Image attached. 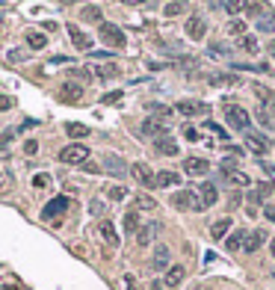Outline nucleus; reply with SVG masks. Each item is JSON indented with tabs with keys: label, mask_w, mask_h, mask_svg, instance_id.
<instances>
[{
	"label": "nucleus",
	"mask_w": 275,
	"mask_h": 290,
	"mask_svg": "<svg viewBox=\"0 0 275 290\" xmlns=\"http://www.w3.org/2000/svg\"><path fill=\"white\" fill-rule=\"evenodd\" d=\"M68 204H71L68 195H57V198H51V201L42 207V219H60L62 213L68 210Z\"/></svg>",
	"instance_id": "nucleus-5"
},
{
	"label": "nucleus",
	"mask_w": 275,
	"mask_h": 290,
	"mask_svg": "<svg viewBox=\"0 0 275 290\" xmlns=\"http://www.w3.org/2000/svg\"><path fill=\"white\" fill-rule=\"evenodd\" d=\"M257 119H260L263 125H269V116H266V110H263V107H257Z\"/></svg>",
	"instance_id": "nucleus-48"
},
{
	"label": "nucleus",
	"mask_w": 275,
	"mask_h": 290,
	"mask_svg": "<svg viewBox=\"0 0 275 290\" xmlns=\"http://www.w3.org/2000/svg\"><path fill=\"white\" fill-rule=\"evenodd\" d=\"M151 290H163V284H160V281H154V284H151Z\"/></svg>",
	"instance_id": "nucleus-53"
},
{
	"label": "nucleus",
	"mask_w": 275,
	"mask_h": 290,
	"mask_svg": "<svg viewBox=\"0 0 275 290\" xmlns=\"http://www.w3.org/2000/svg\"><path fill=\"white\" fill-rule=\"evenodd\" d=\"M80 18H83V21H89V24H98V27L104 24V15H101V9H98V6H83V9H80Z\"/></svg>",
	"instance_id": "nucleus-22"
},
{
	"label": "nucleus",
	"mask_w": 275,
	"mask_h": 290,
	"mask_svg": "<svg viewBox=\"0 0 275 290\" xmlns=\"http://www.w3.org/2000/svg\"><path fill=\"white\" fill-rule=\"evenodd\" d=\"M231 181L237 187H248V175H243V172H231Z\"/></svg>",
	"instance_id": "nucleus-39"
},
{
	"label": "nucleus",
	"mask_w": 275,
	"mask_h": 290,
	"mask_svg": "<svg viewBox=\"0 0 275 290\" xmlns=\"http://www.w3.org/2000/svg\"><path fill=\"white\" fill-rule=\"evenodd\" d=\"M65 133H68L71 139H86L92 130L86 128V125H80V122H68V125H65Z\"/></svg>",
	"instance_id": "nucleus-25"
},
{
	"label": "nucleus",
	"mask_w": 275,
	"mask_h": 290,
	"mask_svg": "<svg viewBox=\"0 0 275 290\" xmlns=\"http://www.w3.org/2000/svg\"><path fill=\"white\" fill-rule=\"evenodd\" d=\"M228 231H231V216H222V219H216L213 225H210V234H213V240H222Z\"/></svg>",
	"instance_id": "nucleus-23"
},
{
	"label": "nucleus",
	"mask_w": 275,
	"mask_h": 290,
	"mask_svg": "<svg viewBox=\"0 0 275 290\" xmlns=\"http://www.w3.org/2000/svg\"><path fill=\"white\" fill-rule=\"evenodd\" d=\"M240 48L248 51V54H254V51H257V39H254V36H243V39H240Z\"/></svg>",
	"instance_id": "nucleus-35"
},
{
	"label": "nucleus",
	"mask_w": 275,
	"mask_h": 290,
	"mask_svg": "<svg viewBox=\"0 0 275 290\" xmlns=\"http://www.w3.org/2000/svg\"><path fill=\"white\" fill-rule=\"evenodd\" d=\"M269 252H272V258H275V237H272V243H269Z\"/></svg>",
	"instance_id": "nucleus-54"
},
{
	"label": "nucleus",
	"mask_w": 275,
	"mask_h": 290,
	"mask_svg": "<svg viewBox=\"0 0 275 290\" xmlns=\"http://www.w3.org/2000/svg\"><path fill=\"white\" fill-rule=\"evenodd\" d=\"M27 45H30L33 51H42V48H48V36H42V33H27Z\"/></svg>",
	"instance_id": "nucleus-29"
},
{
	"label": "nucleus",
	"mask_w": 275,
	"mask_h": 290,
	"mask_svg": "<svg viewBox=\"0 0 275 290\" xmlns=\"http://www.w3.org/2000/svg\"><path fill=\"white\" fill-rule=\"evenodd\" d=\"M83 98V86L80 83H62L60 86V101H80Z\"/></svg>",
	"instance_id": "nucleus-18"
},
{
	"label": "nucleus",
	"mask_w": 275,
	"mask_h": 290,
	"mask_svg": "<svg viewBox=\"0 0 275 290\" xmlns=\"http://www.w3.org/2000/svg\"><path fill=\"white\" fill-rule=\"evenodd\" d=\"M12 107H15V101H12V98L0 95V113H6V110H12Z\"/></svg>",
	"instance_id": "nucleus-41"
},
{
	"label": "nucleus",
	"mask_w": 275,
	"mask_h": 290,
	"mask_svg": "<svg viewBox=\"0 0 275 290\" xmlns=\"http://www.w3.org/2000/svg\"><path fill=\"white\" fill-rule=\"evenodd\" d=\"M24 151H27V154H36V151H39V142H36V139H27V142H24Z\"/></svg>",
	"instance_id": "nucleus-46"
},
{
	"label": "nucleus",
	"mask_w": 275,
	"mask_h": 290,
	"mask_svg": "<svg viewBox=\"0 0 275 290\" xmlns=\"http://www.w3.org/2000/svg\"><path fill=\"white\" fill-rule=\"evenodd\" d=\"M166 122H160V119H145V122H142V128H139V133H142V136H151V139H160V136H169V133H166Z\"/></svg>",
	"instance_id": "nucleus-11"
},
{
	"label": "nucleus",
	"mask_w": 275,
	"mask_h": 290,
	"mask_svg": "<svg viewBox=\"0 0 275 290\" xmlns=\"http://www.w3.org/2000/svg\"><path fill=\"white\" fill-rule=\"evenodd\" d=\"M160 231V225L157 222H148V225H139V231H136V243L139 246H148L151 243V237Z\"/></svg>",
	"instance_id": "nucleus-20"
},
{
	"label": "nucleus",
	"mask_w": 275,
	"mask_h": 290,
	"mask_svg": "<svg viewBox=\"0 0 275 290\" xmlns=\"http://www.w3.org/2000/svg\"><path fill=\"white\" fill-rule=\"evenodd\" d=\"M154 151L163 157H178V142L172 136H160V139H154Z\"/></svg>",
	"instance_id": "nucleus-14"
},
{
	"label": "nucleus",
	"mask_w": 275,
	"mask_h": 290,
	"mask_svg": "<svg viewBox=\"0 0 275 290\" xmlns=\"http://www.w3.org/2000/svg\"><path fill=\"white\" fill-rule=\"evenodd\" d=\"M92 74H95V77H101V80H113V77H119V65H116V63L95 65V68H92Z\"/></svg>",
	"instance_id": "nucleus-21"
},
{
	"label": "nucleus",
	"mask_w": 275,
	"mask_h": 290,
	"mask_svg": "<svg viewBox=\"0 0 275 290\" xmlns=\"http://www.w3.org/2000/svg\"><path fill=\"white\" fill-rule=\"evenodd\" d=\"M89 148L83 145V142H71V145H65L60 151V163H65V166H83V163L89 160Z\"/></svg>",
	"instance_id": "nucleus-3"
},
{
	"label": "nucleus",
	"mask_w": 275,
	"mask_h": 290,
	"mask_svg": "<svg viewBox=\"0 0 275 290\" xmlns=\"http://www.w3.org/2000/svg\"><path fill=\"white\" fill-rule=\"evenodd\" d=\"M98 234L104 237V243H107L110 249H116V246H119V234H116V225H113L110 219H104V222L98 225Z\"/></svg>",
	"instance_id": "nucleus-16"
},
{
	"label": "nucleus",
	"mask_w": 275,
	"mask_h": 290,
	"mask_svg": "<svg viewBox=\"0 0 275 290\" xmlns=\"http://www.w3.org/2000/svg\"><path fill=\"white\" fill-rule=\"evenodd\" d=\"M130 175H133L142 187H157V175L151 172L148 163H133V166H130Z\"/></svg>",
	"instance_id": "nucleus-7"
},
{
	"label": "nucleus",
	"mask_w": 275,
	"mask_h": 290,
	"mask_svg": "<svg viewBox=\"0 0 275 290\" xmlns=\"http://www.w3.org/2000/svg\"><path fill=\"white\" fill-rule=\"evenodd\" d=\"M210 54H225V57H231V48H228V45H213Z\"/></svg>",
	"instance_id": "nucleus-45"
},
{
	"label": "nucleus",
	"mask_w": 275,
	"mask_h": 290,
	"mask_svg": "<svg viewBox=\"0 0 275 290\" xmlns=\"http://www.w3.org/2000/svg\"><path fill=\"white\" fill-rule=\"evenodd\" d=\"M269 54H272V57H275V39H272V45H269Z\"/></svg>",
	"instance_id": "nucleus-55"
},
{
	"label": "nucleus",
	"mask_w": 275,
	"mask_h": 290,
	"mask_svg": "<svg viewBox=\"0 0 275 290\" xmlns=\"http://www.w3.org/2000/svg\"><path fill=\"white\" fill-rule=\"evenodd\" d=\"M92 60H110V54H107V51H95Z\"/></svg>",
	"instance_id": "nucleus-49"
},
{
	"label": "nucleus",
	"mask_w": 275,
	"mask_h": 290,
	"mask_svg": "<svg viewBox=\"0 0 275 290\" xmlns=\"http://www.w3.org/2000/svg\"><path fill=\"white\" fill-rule=\"evenodd\" d=\"M104 169H107L113 178H124V175L130 172V166H127L119 154H104Z\"/></svg>",
	"instance_id": "nucleus-9"
},
{
	"label": "nucleus",
	"mask_w": 275,
	"mask_h": 290,
	"mask_svg": "<svg viewBox=\"0 0 275 290\" xmlns=\"http://www.w3.org/2000/svg\"><path fill=\"white\" fill-rule=\"evenodd\" d=\"M124 6H142V3H151V0H122Z\"/></svg>",
	"instance_id": "nucleus-50"
},
{
	"label": "nucleus",
	"mask_w": 275,
	"mask_h": 290,
	"mask_svg": "<svg viewBox=\"0 0 275 290\" xmlns=\"http://www.w3.org/2000/svg\"><path fill=\"white\" fill-rule=\"evenodd\" d=\"M98 36H101V42L107 45V48H116V51H122L124 45H127V36L119 24H110V21H104L101 27H98Z\"/></svg>",
	"instance_id": "nucleus-1"
},
{
	"label": "nucleus",
	"mask_w": 275,
	"mask_h": 290,
	"mask_svg": "<svg viewBox=\"0 0 275 290\" xmlns=\"http://www.w3.org/2000/svg\"><path fill=\"white\" fill-rule=\"evenodd\" d=\"M198 198H201V207H213L216 201H219V190H216V184L204 181V184H201V193H198Z\"/></svg>",
	"instance_id": "nucleus-17"
},
{
	"label": "nucleus",
	"mask_w": 275,
	"mask_h": 290,
	"mask_svg": "<svg viewBox=\"0 0 275 290\" xmlns=\"http://www.w3.org/2000/svg\"><path fill=\"white\" fill-rule=\"evenodd\" d=\"M136 207H139V210H154L157 201H154L151 195H136Z\"/></svg>",
	"instance_id": "nucleus-33"
},
{
	"label": "nucleus",
	"mask_w": 275,
	"mask_h": 290,
	"mask_svg": "<svg viewBox=\"0 0 275 290\" xmlns=\"http://www.w3.org/2000/svg\"><path fill=\"white\" fill-rule=\"evenodd\" d=\"M183 172L192 175V178H201V175L210 172V163L204 160V157H186V160H183Z\"/></svg>",
	"instance_id": "nucleus-12"
},
{
	"label": "nucleus",
	"mask_w": 275,
	"mask_h": 290,
	"mask_svg": "<svg viewBox=\"0 0 275 290\" xmlns=\"http://www.w3.org/2000/svg\"><path fill=\"white\" fill-rule=\"evenodd\" d=\"M183 275H186V269H183L181 263H172L169 269H166V278H163V287H178L183 281Z\"/></svg>",
	"instance_id": "nucleus-15"
},
{
	"label": "nucleus",
	"mask_w": 275,
	"mask_h": 290,
	"mask_svg": "<svg viewBox=\"0 0 275 290\" xmlns=\"http://www.w3.org/2000/svg\"><path fill=\"white\" fill-rule=\"evenodd\" d=\"M228 33L240 36V33H245V24H243V21H231V24H228Z\"/></svg>",
	"instance_id": "nucleus-40"
},
{
	"label": "nucleus",
	"mask_w": 275,
	"mask_h": 290,
	"mask_svg": "<svg viewBox=\"0 0 275 290\" xmlns=\"http://www.w3.org/2000/svg\"><path fill=\"white\" fill-rule=\"evenodd\" d=\"M263 213H266V219L275 225V204H266V210H263Z\"/></svg>",
	"instance_id": "nucleus-47"
},
{
	"label": "nucleus",
	"mask_w": 275,
	"mask_h": 290,
	"mask_svg": "<svg viewBox=\"0 0 275 290\" xmlns=\"http://www.w3.org/2000/svg\"><path fill=\"white\" fill-rule=\"evenodd\" d=\"M186 6H189V0H172V3L166 6V15H169V18H175V15L186 12Z\"/></svg>",
	"instance_id": "nucleus-30"
},
{
	"label": "nucleus",
	"mask_w": 275,
	"mask_h": 290,
	"mask_svg": "<svg viewBox=\"0 0 275 290\" xmlns=\"http://www.w3.org/2000/svg\"><path fill=\"white\" fill-rule=\"evenodd\" d=\"M245 6H248V0H225V12H231V15L243 12Z\"/></svg>",
	"instance_id": "nucleus-32"
},
{
	"label": "nucleus",
	"mask_w": 275,
	"mask_h": 290,
	"mask_svg": "<svg viewBox=\"0 0 275 290\" xmlns=\"http://www.w3.org/2000/svg\"><path fill=\"white\" fill-rule=\"evenodd\" d=\"M116 101H122V92H107L101 98V104H116Z\"/></svg>",
	"instance_id": "nucleus-43"
},
{
	"label": "nucleus",
	"mask_w": 275,
	"mask_h": 290,
	"mask_svg": "<svg viewBox=\"0 0 275 290\" xmlns=\"http://www.w3.org/2000/svg\"><path fill=\"white\" fill-rule=\"evenodd\" d=\"M89 210H92V213H101V210H104V204H101V201H92Z\"/></svg>",
	"instance_id": "nucleus-51"
},
{
	"label": "nucleus",
	"mask_w": 275,
	"mask_h": 290,
	"mask_svg": "<svg viewBox=\"0 0 275 290\" xmlns=\"http://www.w3.org/2000/svg\"><path fill=\"white\" fill-rule=\"evenodd\" d=\"M245 234H248V231H234V234L225 240V249H228V252H240L243 243H245Z\"/></svg>",
	"instance_id": "nucleus-26"
},
{
	"label": "nucleus",
	"mask_w": 275,
	"mask_h": 290,
	"mask_svg": "<svg viewBox=\"0 0 275 290\" xmlns=\"http://www.w3.org/2000/svg\"><path fill=\"white\" fill-rule=\"evenodd\" d=\"M71 77H74V80H89L92 71L89 68H71Z\"/></svg>",
	"instance_id": "nucleus-38"
},
{
	"label": "nucleus",
	"mask_w": 275,
	"mask_h": 290,
	"mask_svg": "<svg viewBox=\"0 0 275 290\" xmlns=\"http://www.w3.org/2000/svg\"><path fill=\"white\" fill-rule=\"evenodd\" d=\"M107 195H110L113 201H122L124 195H127V190H124L122 184H119V187H110V190H107Z\"/></svg>",
	"instance_id": "nucleus-37"
},
{
	"label": "nucleus",
	"mask_w": 275,
	"mask_h": 290,
	"mask_svg": "<svg viewBox=\"0 0 275 290\" xmlns=\"http://www.w3.org/2000/svg\"><path fill=\"white\" fill-rule=\"evenodd\" d=\"M9 63H21V51H12V54H9Z\"/></svg>",
	"instance_id": "nucleus-52"
},
{
	"label": "nucleus",
	"mask_w": 275,
	"mask_h": 290,
	"mask_svg": "<svg viewBox=\"0 0 275 290\" xmlns=\"http://www.w3.org/2000/svg\"><path fill=\"white\" fill-rule=\"evenodd\" d=\"M263 243H266V231H260V228H257V231H251V234H245V243H243V249H245V252H257V249H260Z\"/></svg>",
	"instance_id": "nucleus-19"
},
{
	"label": "nucleus",
	"mask_w": 275,
	"mask_h": 290,
	"mask_svg": "<svg viewBox=\"0 0 275 290\" xmlns=\"http://www.w3.org/2000/svg\"><path fill=\"white\" fill-rule=\"evenodd\" d=\"M151 113H154V119H160V122H169V119H172V110L163 107V104H151Z\"/></svg>",
	"instance_id": "nucleus-31"
},
{
	"label": "nucleus",
	"mask_w": 275,
	"mask_h": 290,
	"mask_svg": "<svg viewBox=\"0 0 275 290\" xmlns=\"http://www.w3.org/2000/svg\"><path fill=\"white\" fill-rule=\"evenodd\" d=\"M151 266L154 269H169V249H166V246H157V249H154Z\"/></svg>",
	"instance_id": "nucleus-24"
},
{
	"label": "nucleus",
	"mask_w": 275,
	"mask_h": 290,
	"mask_svg": "<svg viewBox=\"0 0 275 290\" xmlns=\"http://www.w3.org/2000/svg\"><path fill=\"white\" fill-rule=\"evenodd\" d=\"M210 107L204 104V101H192V98H186V101H178V113L186 116V119H192V116H204Z\"/></svg>",
	"instance_id": "nucleus-8"
},
{
	"label": "nucleus",
	"mask_w": 275,
	"mask_h": 290,
	"mask_svg": "<svg viewBox=\"0 0 275 290\" xmlns=\"http://www.w3.org/2000/svg\"><path fill=\"white\" fill-rule=\"evenodd\" d=\"M45 184H51V175H45V172H42V175H36V178H33V187H45Z\"/></svg>",
	"instance_id": "nucleus-42"
},
{
	"label": "nucleus",
	"mask_w": 275,
	"mask_h": 290,
	"mask_svg": "<svg viewBox=\"0 0 275 290\" xmlns=\"http://www.w3.org/2000/svg\"><path fill=\"white\" fill-rule=\"evenodd\" d=\"M183 33H186L189 39H195V42H201V39L207 36V21H204L201 15H192V18L186 21V27H183Z\"/></svg>",
	"instance_id": "nucleus-10"
},
{
	"label": "nucleus",
	"mask_w": 275,
	"mask_h": 290,
	"mask_svg": "<svg viewBox=\"0 0 275 290\" xmlns=\"http://www.w3.org/2000/svg\"><path fill=\"white\" fill-rule=\"evenodd\" d=\"M257 30H260V33H275V15L260 18V21H257Z\"/></svg>",
	"instance_id": "nucleus-34"
},
{
	"label": "nucleus",
	"mask_w": 275,
	"mask_h": 290,
	"mask_svg": "<svg viewBox=\"0 0 275 290\" xmlns=\"http://www.w3.org/2000/svg\"><path fill=\"white\" fill-rule=\"evenodd\" d=\"M222 113H225V119H228V125L237 130H248L251 128V119H248V110L240 107V104H222Z\"/></svg>",
	"instance_id": "nucleus-2"
},
{
	"label": "nucleus",
	"mask_w": 275,
	"mask_h": 290,
	"mask_svg": "<svg viewBox=\"0 0 275 290\" xmlns=\"http://www.w3.org/2000/svg\"><path fill=\"white\" fill-rule=\"evenodd\" d=\"M183 136H186L189 142H198V139H201V136H198V130H195V128H183Z\"/></svg>",
	"instance_id": "nucleus-44"
},
{
	"label": "nucleus",
	"mask_w": 275,
	"mask_h": 290,
	"mask_svg": "<svg viewBox=\"0 0 275 290\" xmlns=\"http://www.w3.org/2000/svg\"><path fill=\"white\" fill-rule=\"evenodd\" d=\"M124 231H127V234H136V231H139V213H136V210H127V213H124Z\"/></svg>",
	"instance_id": "nucleus-28"
},
{
	"label": "nucleus",
	"mask_w": 275,
	"mask_h": 290,
	"mask_svg": "<svg viewBox=\"0 0 275 290\" xmlns=\"http://www.w3.org/2000/svg\"><path fill=\"white\" fill-rule=\"evenodd\" d=\"M178 184H181L178 172H160L157 175V187H178Z\"/></svg>",
	"instance_id": "nucleus-27"
},
{
	"label": "nucleus",
	"mask_w": 275,
	"mask_h": 290,
	"mask_svg": "<svg viewBox=\"0 0 275 290\" xmlns=\"http://www.w3.org/2000/svg\"><path fill=\"white\" fill-rule=\"evenodd\" d=\"M245 148H248V151H251V154H266V151H269V139H266V136H263V133H257V130H245Z\"/></svg>",
	"instance_id": "nucleus-6"
},
{
	"label": "nucleus",
	"mask_w": 275,
	"mask_h": 290,
	"mask_svg": "<svg viewBox=\"0 0 275 290\" xmlns=\"http://www.w3.org/2000/svg\"><path fill=\"white\" fill-rule=\"evenodd\" d=\"M172 204H175V210H204L198 193H192V190H178L172 195Z\"/></svg>",
	"instance_id": "nucleus-4"
},
{
	"label": "nucleus",
	"mask_w": 275,
	"mask_h": 290,
	"mask_svg": "<svg viewBox=\"0 0 275 290\" xmlns=\"http://www.w3.org/2000/svg\"><path fill=\"white\" fill-rule=\"evenodd\" d=\"M68 39H71V45H74L77 51H92V39H89L83 30H80V27L68 24Z\"/></svg>",
	"instance_id": "nucleus-13"
},
{
	"label": "nucleus",
	"mask_w": 275,
	"mask_h": 290,
	"mask_svg": "<svg viewBox=\"0 0 275 290\" xmlns=\"http://www.w3.org/2000/svg\"><path fill=\"white\" fill-rule=\"evenodd\" d=\"M204 128H207V130H213L216 136H222V139L228 142V130L222 128V125H216V122H204Z\"/></svg>",
	"instance_id": "nucleus-36"
}]
</instances>
